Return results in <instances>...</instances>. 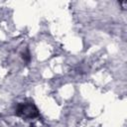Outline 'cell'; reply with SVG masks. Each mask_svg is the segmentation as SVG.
<instances>
[{
    "label": "cell",
    "instance_id": "obj_1",
    "mask_svg": "<svg viewBox=\"0 0 127 127\" xmlns=\"http://www.w3.org/2000/svg\"><path fill=\"white\" fill-rule=\"evenodd\" d=\"M16 114L22 118L33 119L39 116V110L32 102H21L16 107Z\"/></svg>",
    "mask_w": 127,
    "mask_h": 127
}]
</instances>
